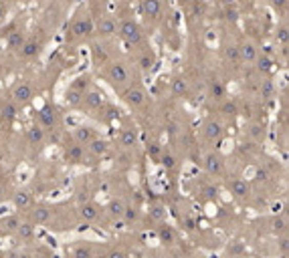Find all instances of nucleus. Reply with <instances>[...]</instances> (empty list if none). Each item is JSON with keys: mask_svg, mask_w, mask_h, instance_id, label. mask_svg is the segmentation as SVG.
<instances>
[{"mask_svg": "<svg viewBox=\"0 0 289 258\" xmlns=\"http://www.w3.org/2000/svg\"><path fill=\"white\" fill-rule=\"evenodd\" d=\"M115 32H118V25H115V20H113L111 16H103V18L99 20V25H97V34H99L101 38L113 36Z\"/></svg>", "mask_w": 289, "mask_h": 258, "instance_id": "obj_15", "label": "nucleus"}, {"mask_svg": "<svg viewBox=\"0 0 289 258\" xmlns=\"http://www.w3.org/2000/svg\"><path fill=\"white\" fill-rule=\"evenodd\" d=\"M41 49H43V42H41V40L29 38V40H25V45H23L18 51H21V57H23V59H34V57H38Z\"/></svg>", "mask_w": 289, "mask_h": 258, "instance_id": "obj_14", "label": "nucleus"}, {"mask_svg": "<svg viewBox=\"0 0 289 258\" xmlns=\"http://www.w3.org/2000/svg\"><path fill=\"white\" fill-rule=\"evenodd\" d=\"M27 139L31 145H41L45 141V129L38 127V125H32L27 129Z\"/></svg>", "mask_w": 289, "mask_h": 258, "instance_id": "obj_26", "label": "nucleus"}, {"mask_svg": "<svg viewBox=\"0 0 289 258\" xmlns=\"http://www.w3.org/2000/svg\"><path fill=\"white\" fill-rule=\"evenodd\" d=\"M158 238H160V242H164V244H174L176 242V232H174L172 226L162 224L158 226Z\"/></svg>", "mask_w": 289, "mask_h": 258, "instance_id": "obj_25", "label": "nucleus"}, {"mask_svg": "<svg viewBox=\"0 0 289 258\" xmlns=\"http://www.w3.org/2000/svg\"><path fill=\"white\" fill-rule=\"evenodd\" d=\"M81 101H83V93H81V91H77V89H73V87L67 89V93H65V103H67V105L77 107V105H81Z\"/></svg>", "mask_w": 289, "mask_h": 258, "instance_id": "obj_29", "label": "nucleus"}, {"mask_svg": "<svg viewBox=\"0 0 289 258\" xmlns=\"http://www.w3.org/2000/svg\"><path fill=\"white\" fill-rule=\"evenodd\" d=\"M140 218V212L133 208V206H126V210H124V216H122V220H126L128 224H131V222H136Z\"/></svg>", "mask_w": 289, "mask_h": 258, "instance_id": "obj_36", "label": "nucleus"}, {"mask_svg": "<svg viewBox=\"0 0 289 258\" xmlns=\"http://www.w3.org/2000/svg\"><path fill=\"white\" fill-rule=\"evenodd\" d=\"M221 111H223L225 115H230V117L239 113V111H237V105H235V103H230V101H225V103L221 105Z\"/></svg>", "mask_w": 289, "mask_h": 258, "instance_id": "obj_41", "label": "nucleus"}, {"mask_svg": "<svg viewBox=\"0 0 289 258\" xmlns=\"http://www.w3.org/2000/svg\"><path fill=\"white\" fill-rule=\"evenodd\" d=\"M14 236H16L21 242L32 240V236H34V226H32L31 222H21L18 228H16V232H14Z\"/></svg>", "mask_w": 289, "mask_h": 258, "instance_id": "obj_23", "label": "nucleus"}, {"mask_svg": "<svg viewBox=\"0 0 289 258\" xmlns=\"http://www.w3.org/2000/svg\"><path fill=\"white\" fill-rule=\"evenodd\" d=\"M269 2H271L275 8H283V6L287 4V0H269Z\"/></svg>", "mask_w": 289, "mask_h": 258, "instance_id": "obj_47", "label": "nucleus"}, {"mask_svg": "<svg viewBox=\"0 0 289 258\" xmlns=\"http://www.w3.org/2000/svg\"><path fill=\"white\" fill-rule=\"evenodd\" d=\"M18 224H21V218H18L16 214H10V216L0 218V236H2V238L14 236V232H16Z\"/></svg>", "mask_w": 289, "mask_h": 258, "instance_id": "obj_11", "label": "nucleus"}, {"mask_svg": "<svg viewBox=\"0 0 289 258\" xmlns=\"http://www.w3.org/2000/svg\"><path fill=\"white\" fill-rule=\"evenodd\" d=\"M120 143L126 147V149H133L138 145V131L136 127H126L120 135Z\"/></svg>", "mask_w": 289, "mask_h": 258, "instance_id": "obj_20", "label": "nucleus"}, {"mask_svg": "<svg viewBox=\"0 0 289 258\" xmlns=\"http://www.w3.org/2000/svg\"><path fill=\"white\" fill-rule=\"evenodd\" d=\"M79 216H81V220H85V222H93L99 218V206H97L95 202H85L81 208H79Z\"/></svg>", "mask_w": 289, "mask_h": 258, "instance_id": "obj_18", "label": "nucleus"}, {"mask_svg": "<svg viewBox=\"0 0 289 258\" xmlns=\"http://www.w3.org/2000/svg\"><path fill=\"white\" fill-rule=\"evenodd\" d=\"M138 63H140V69H142V71H150V69H152V64H154V57H152L150 53H146V55H142V57H140V61H138Z\"/></svg>", "mask_w": 289, "mask_h": 258, "instance_id": "obj_39", "label": "nucleus"}, {"mask_svg": "<svg viewBox=\"0 0 289 258\" xmlns=\"http://www.w3.org/2000/svg\"><path fill=\"white\" fill-rule=\"evenodd\" d=\"M25 34L21 31H14L8 34V38H6V45H8V49H12V51H18L23 45H25Z\"/></svg>", "mask_w": 289, "mask_h": 258, "instance_id": "obj_28", "label": "nucleus"}, {"mask_svg": "<svg viewBox=\"0 0 289 258\" xmlns=\"http://www.w3.org/2000/svg\"><path fill=\"white\" fill-rule=\"evenodd\" d=\"M142 12L146 18H158L162 12L160 0H142Z\"/></svg>", "mask_w": 289, "mask_h": 258, "instance_id": "obj_19", "label": "nucleus"}, {"mask_svg": "<svg viewBox=\"0 0 289 258\" xmlns=\"http://www.w3.org/2000/svg\"><path fill=\"white\" fill-rule=\"evenodd\" d=\"M150 218L156 220V222H164V218H166V210H164L162 206H152V208H150Z\"/></svg>", "mask_w": 289, "mask_h": 258, "instance_id": "obj_37", "label": "nucleus"}, {"mask_svg": "<svg viewBox=\"0 0 289 258\" xmlns=\"http://www.w3.org/2000/svg\"><path fill=\"white\" fill-rule=\"evenodd\" d=\"M202 135H204V139L208 143H219L223 139V135H225V127L217 119H206L204 125H202Z\"/></svg>", "mask_w": 289, "mask_h": 258, "instance_id": "obj_5", "label": "nucleus"}, {"mask_svg": "<svg viewBox=\"0 0 289 258\" xmlns=\"http://www.w3.org/2000/svg\"><path fill=\"white\" fill-rule=\"evenodd\" d=\"M208 91H210V95L215 97V99H219V101H223V99H225V97H226V89H225V85H223L221 81H217V79H215V81L210 83V87H208Z\"/></svg>", "mask_w": 289, "mask_h": 258, "instance_id": "obj_30", "label": "nucleus"}, {"mask_svg": "<svg viewBox=\"0 0 289 258\" xmlns=\"http://www.w3.org/2000/svg\"><path fill=\"white\" fill-rule=\"evenodd\" d=\"M162 165H164L166 169L176 167V158H174L172 154H164V156H162Z\"/></svg>", "mask_w": 289, "mask_h": 258, "instance_id": "obj_43", "label": "nucleus"}, {"mask_svg": "<svg viewBox=\"0 0 289 258\" xmlns=\"http://www.w3.org/2000/svg\"><path fill=\"white\" fill-rule=\"evenodd\" d=\"M89 83H91V77L89 75H81V77H77L75 81H73V89H77V91H81V93H85L87 91V87H89Z\"/></svg>", "mask_w": 289, "mask_h": 258, "instance_id": "obj_31", "label": "nucleus"}, {"mask_svg": "<svg viewBox=\"0 0 289 258\" xmlns=\"http://www.w3.org/2000/svg\"><path fill=\"white\" fill-rule=\"evenodd\" d=\"M230 193H233L235 198H239V200L247 198V196H249V184H247L245 180H241V178L233 180V184H230Z\"/></svg>", "mask_w": 289, "mask_h": 258, "instance_id": "obj_22", "label": "nucleus"}, {"mask_svg": "<svg viewBox=\"0 0 289 258\" xmlns=\"http://www.w3.org/2000/svg\"><path fill=\"white\" fill-rule=\"evenodd\" d=\"M249 133H251L253 137H257L259 141L265 137V129H263V125H259V123H253V125L249 127Z\"/></svg>", "mask_w": 289, "mask_h": 258, "instance_id": "obj_42", "label": "nucleus"}, {"mask_svg": "<svg viewBox=\"0 0 289 258\" xmlns=\"http://www.w3.org/2000/svg\"><path fill=\"white\" fill-rule=\"evenodd\" d=\"M122 97H124V101L128 103L131 109H140V107H144L146 101H148L146 91H144L142 87H133V85H129L128 89H124V91H122Z\"/></svg>", "mask_w": 289, "mask_h": 258, "instance_id": "obj_4", "label": "nucleus"}, {"mask_svg": "<svg viewBox=\"0 0 289 258\" xmlns=\"http://www.w3.org/2000/svg\"><path fill=\"white\" fill-rule=\"evenodd\" d=\"M95 137H97L95 129L87 127V125H79V127H75V131H73V139L79 145H89Z\"/></svg>", "mask_w": 289, "mask_h": 258, "instance_id": "obj_12", "label": "nucleus"}, {"mask_svg": "<svg viewBox=\"0 0 289 258\" xmlns=\"http://www.w3.org/2000/svg\"><path fill=\"white\" fill-rule=\"evenodd\" d=\"M120 36L128 42L129 47H138V45H142V40H144V32L142 29L138 27V23H133V20H124L122 25H120Z\"/></svg>", "mask_w": 289, "mask_h": 258, "instance_id": "obj_2", "label": "nucleus"}, {"mask_svg": "<svg viewBox=\"0 0 289 258\" xmlns=\"http://www.w3.org/2000/svg\"><path fill=\"white\" fill-rule=\"evenodd\" d=\"M81 105H85V107L91 109V111H97V109H101V107L105 105V95H103L99 89H89V91L83 93Z\"/></svg>", "mask_w": 289, "mask_h": 258, "instance_id": "obj_9", "label": "nucleus"}, {"mask_svg": "<svg viewBox=\"0 0 289 258\" xmlns=\"http://www.w3.org/2000/svg\"><path fill=\"white\" fill-rule=\"evenodd\" d=\"M255 64H257V69L261 71V73H263V71L267 73V71L271 69V64H273V63H271V59H269V57H265V55L261 57V55H259L257 61H255Z\"/></svg>", "mask_w": 289, "mask_h": 258, "instance_id": "obj_40", "label": "nucleus"}, {"mask_svg": "<svg viewBox=\"0 0 289 258\" xmlns=\"http://www.w3.org/2000/svg\"><path fill=\"white\" fill-rule=\"evenodd\" d=\"M105 79L109 81V85L115 89V91H124V89H128L129 85V71L128 67L124 63H109L107 64V69H105Z\"/></svg>", "mask_w": 289, "mask_h": 258, "instance_id": "obj_1", "label": "nucleus"}, {"mask_svg": "<svg viewBox=\"0 0 289 258\" xmlns=\"http://www.w3.org/2000/svg\"><path fill=\"white\" fill-rule=\"evenodd\" d=\"M16 113H18V105H16L14 101H8V103L2 105V115H4L6 119H14Z\"/></svg>", "mask_w": 289, "mask_h": 258, "instance_id": "obj_33", "label": "nucleus"}, {"mask_svg": "<svg viewBox=\"0 0 289 258\" xmlns=\"http://www.w3.org/2000/svg\"><path fill=\"white\" fill-rule=\"evenodd\" d=\"M87 149H89V154H91V156H95V158H103V156L109 152V141L95 137V139L87 145Z\"/></svg>", "mask_w": 289, "mask_h": 258, "instance_id": "obj_21", "label": "nucleus"}, {"mask_svg": "<svg viewBox=\"0 0 289 258\" xmlns=\"http://www.w3.org/2000/svg\"><path fill=\"white\" fill-rule=\"evenodd\" d=\"M225 57L226 61H230V63H241V57H239V47H235V45H228L225 47Z\"/></svg>", "mask_w": 289, "mask_h": 258, "instance_id": "obj_34", "label": "nucleus"}, {"mask_svg": "<svg viewBox=\"0 0 289 258\" xmlns=\"http://www.w3.org/2000/svg\"><path fill=\"white\" fill-rule=\"evenodd\" d=\"M10 97H12V101H14L16 105H27V103L32 101L34 93H32V87L27 81H18V83L10 89Z\"/></svg>", "mask_w": 289, "mask_h": 258, "instance_id": "obj_6", "label": "nucleus"}, {"mask_svg": "<svg viewBox=\"0 0 289 258\" xmlns=\"http://www.w3.org/2000/svg\"><path fill=\"white\" fill-rule=\"evenodd\" d=\"M51 216H53V212H51V208H47V206H32L31 210H29V222H31L32 226L47 224V222L51 220Z\"/></svg>", "mask_w": 289, "mask_h": 258, "instance_id": "obj_8", "label": "nucleus"}, {"mask_svg": "<svg viewBox=\"0 0 289 258\" xmlns=\"http://www.w3.org/2000/svg\"><path fill=\"white\" fill-rule=\"evenodd\" d=\"M65 160L69 161V163H83V160H85V149H83V145H79V143L69 145V147L65 149Z\"/></svg>", "mask_w": 289, "mask_h": 258, "instance_id": "obj_17", "label": "nucleus"}, {"mask_svg": "<svg viewBox=\"0 0 289 258\" xmlns=\"http://www.w3.org/2000/svg\"><path fill=\"white\" fill-rule=\"evenodd\" d=\"M73 258H93V248L87 244H79L73 250Z\"/></svg>", "mask_w": 289, "mask_h": 258, "instance_id": "obj_32", "label": "nucleus"}, {"mask_svg": "<svg viewBox=\"0 0 289 258\" xmlns=\"http://www.w3.org/2000/svg\"><path fill=\"white\" fill-rule=\"evenodd\" d=\"M204 169L210 176H223V171H225V160H223V156L217 154V152H208L204 156Z\"/></svg>", "mask_w": 289, "mask_h": 258, "instance_id": "obj_7", "label": "nucleus"}, {"mask_svg": "<svg viewBox=\"0 0 289 258\" xmlns=\"http://www.w3.org/2000/svg\"><path fill=\"white\" fill-rule=\"evenodd\" d=\"M91 32H93V23L85 14V16H79L73 20V25L69 27V32H67V40H77V38H83Z\"/></svg>", "mask_w": 289, "mask_h": 258, "instance_id": "obj_3", "label": "nucleus"}, {"mask_svg": "<svg viewBox=\"0 0 289 258\" xmlns=\"http://www.w3.org/2000/svg\"><path fill=\"white\" fill-rule=\"evenodd\" d=\"M172 95L174 97H186L188 95V81L178 77L172 81Z\"/></svg>", "mask_w": 289, "mask_h": 258, "instance_id": "obj_27", "label": "nucleus"}, {"mask_svg": "<svg viewBox=\"0 0 289 258\" xmlns=\"http://www.w3.org/2000/svg\"><path fill=\"white\" fill-rule=\"evenodd\" d=\"M14 258H31V256H29V254H25V252H16Z\"/></svg>", "mask_w": 289, "mask_h": 258, "instance_id": "obj_49", "label": "nucleus"}, {"mask_svg": "<svg viewBox=\"0 0 289 258\" xmlns=\"http://www.w3.org/2000/svg\"><path fill=\"white\" fill-rule=\"evenodd\" d=\"M36 125L43 129H53L55 125H57V113L53 111V107H43L38 113H36Z\"/></svg>", "mask_w": 289, "mask_h": 258, "instance_id": "obj_10", "label": "nucleus"}, {"mask_svg": "<svg viewBox=\"0 0 289 258\" xmlns=\"http://www.w3.org/2000/svg\"><path fill=\"white\" fill-rule=\"evenodd\" d=\"M105 258H129V256L126 250H122V248H113V250H109V254H107Z\"/></svg>", "mask_w": 289, "mask_h": 258, "instance_id": "obj_44", "label": "nucleus"}, {"mask_svg": "<svg viewBox=\"0 0 289 258\" xmlns=\"http://www.w3.org/2000/svg\"><path fill=\"white\" fill-rule=\"evenodd\" d=\"M261 95L265 97V99H271V97L275 95V85L271 81H263L261 83Z\"/></svg>", "mask_w": 289, "mask_h": 258, "instance_id": "obj_38", "label": "nucleus"}, {"mask_svg": "<svg viewBox=\"0 0 289 258\" xmlns=\"http://www.w3.org/2000/svg\"><path fill=\"white\" fill-rule=\"evenodd\" d=\"M12 206L16 210H31L32 208V196L27 190H18L12 196Z\"/></svg>", "mask_w": 289, "mask_h": 258, "instance_id": "obj_16", "label": "nucleus"}, {"mask_svg": "<svg viewBox=\"0 0 289 258\" xmlns=\"http://www.w3.org/2000/svg\"><path fill=\"white\" fill-rule=\"evenodd\" d=\"M107 214L113 218V220H122V216H124V210H126V204L122 202V200H111L109 204H107Z\"/></svg>", "mask_w": 289, "mask_h": 258, "instance_id": "obj_24", "label": "nucleus"}, {"mask_svg": "<svg viewBox=\"0 0 289 258\" xmlns=\"http://www.w3.org/2000/svg\"><path fill=\"white\" fill-rule=\"evenodd\" d=\"M4 16H6V6H4V4H0V23L4 20Z\"/></svg>", "mask_w": 289, "mask_h": 258, "instance_id": "obj_48", "label": "nucleus"}, {"mask_svg": "<svg viewBox=\"0 0 289 258\" xmlns=\"http://www.w3.org/2000/svg\"><path fill=\"white\" fill-rule=\"evenodd\" d=\"M277 40H281L283 45L287 42V27H281V29H277Z\"/></svg>", "mask_w": 289, "mask_h": 258, "instance_id": "obj_45", "label": "nucleus"}, {"mask_svg": "<svg viewBox=\"0 0 289 258\" xmlns=\"http://www.w3.org/2000/svg\"><path fill=\"white\" fill-rule=\"evenodd\" d=\"M148 154H152V156H158V154H160V147H158V143H152V147L148 145Z\"/></svg>", "mask_w": 289, "mask_h": 258, "instance_id": "obj_46", "label": "nucleus"}, {"mask_svg": "<svg viewBox=\"0 0 289 258\" xmlns=\"http://www.w3.org/2000/svg\"><path fill=\"white\" fill-rule=\"evenodd\" d=\"M273 232L275 234H285V230H287V220H285V216H277V218H273Z\"/></svg>", "mask_w": 289, "mask_h": 258, "instance_id": "obj_35", "label": "nucleus"}, {"mask_svg": "<svg viewBox=\"0 0 289 258\" xmlns=\"http://www.w3.org/2000/svg\"><path fill=\"white\" fill-rule=\"evenodd\" d=\"M239 57H241L243 63H249V64L255 63L259 57V51H257V47H255V42L245 40V42L239 47Z\"/></svg>", "mask_w": 289, "mask_h": 258, "instance_id": "obj_13", "label": "nucleus"}]
</instances>
